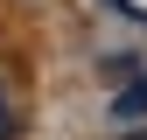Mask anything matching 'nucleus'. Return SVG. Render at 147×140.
<instances>
[{
    "label": "nucleus",
    "instance_id": "f03ea898",
    "mask_svg": "<svg viewBox=\"0 0 147 140\" xmlns=\"http://www.w3.org/2000/svg\"><path fill=\"white\" fill-rule=\"evenodd\" d=\"M112 105H119V119H133V112H147V77H140V84H126V98H112Z\"/></svg>",
    "mask_w": 147,
    "mask_h": 140
},
{
    "label": "nucleus",
    "instance_id": "7ed1b4c3",
    "mask_svg": "<svg viewBox=\"0 0 147 140\" xmlns=\"http://www.w3.org/2000/svg\"><path fill=\"white\" fill-rule=\"evenodd\" d=\"M133 140H147V133H133Z\"/></svg>",
    "mask_w": 147,
    "mask_h": 140
},
{
    "label": "nucleus",
    "instance_id": "f257e3e1",
    "mask_svg": "<svg viewBox=\"0 0 147 140\" xmlns=\"http://www.w3.org/2000/svg\"><path fill=\"white\" fill-rule=\"evenodd\" d=\"M14 133H21V105H14V91L0 84V140H14Z\"/></svg>",
    "mask_w": 147,
    "mask_h": 140
}]
</instances>
